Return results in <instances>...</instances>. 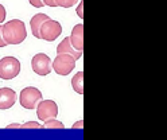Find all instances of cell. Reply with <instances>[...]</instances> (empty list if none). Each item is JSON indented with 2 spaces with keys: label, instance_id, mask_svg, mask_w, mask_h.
Here are the masks:
<instances>
[{
  "label": "cell",
  "instance_id": "obj_1",
  "mask_svg": "<svg viewBox=\"0 0 167 140\" xmlns=\"http://www.w3.org/2000/svg\"><path fill=\"white\" fill-rule=\"evenodd\" d=\"M2 35L6 45H19L27 38V30L24 22L12 19L2 27Z\"/></svg>",
  "mask_w": 167,
  "mask_h": 140
},
{
  "label": "cell",
  "instance_id": "obj_2",
  "mask_svg": "<svg viewBox=\"0 0 167 140\" xmlns=\"http://www.w3.org/2000/svg\"><path fill=\"white\" fill-rule=\"evenodd\" d=\"M20 73V62L15 57H4L0 59V78L2 80H12Z\"/></svg>",
  "mask_w": 167,
  "mask_h": 140
},
{
  "label": "cell",
  "instance_id": "obj_3",
  "mask_svg": "<svg viewBox=\"0 0 167 140\" xmlns=\"http://www.w3.org/2000/svg\"><path fill=\"white\" fill-rule=\"evenodd\" d=\"M75 67V58L69 54H57L55 59L51 62V69L58 76H68Z\"/></svg>",
  "mask_w": 167,
  "mask_h": 140
},
{
  "label": "cell",
  "instance_id": "obj_4",
  "mask_svg": "<svg viewBox=\"0 0 167 140\" xmlns=\"http://www.w3.org/2000/svg\"><path fill=\"white\" fill-rule=\"evenodd\" d=\"M41 100H42V92L38 89V88H34V86L24 88V89L20 92V96H19V102H20V105L28 110L35 109Z\"/></svg>",
  "mask_w": 167,
  "mask_h": 140
},
{
  "label": "cell",
  "instance_id": "obj_5",
  "mask_svg": "<svg viewBox=\"0 0 167 140\" xmlns=\"http://www.w3.org/2000/svg\"><path fill=\"white\" fill-rule=\"evenodd\" d=\"M36 116L41 121L55 119L58 116V105L53 100H41L36 105Z\"/></svg>",
  "mask_w": 167,
  "mask_h": 140
},
{
  "label": "cell",
  "instance_id": "obj_6",
  "mask_svg": "<svg viewBox=\"0 0 167 140\" xmlns=\"http://www.w3.org/2000/svg\"><path fill=\"white\" fill-rule=\"evenodd\" d=\"M31 67L34 70V73H36L38 76H49L51 73V59L49 55H46L43 53L35 54L31 59Z\"/></svg>",
  "mask_w": 167,
  "mask_h": 140
},
{
  "label": "cell",
  "instance_id": "obj_7",
  "mask_svg": "<svg viewBox=\"0 0 167 140\" xmlns=\"http://www.w3.org/2000/svg\"><path fill=\"white\" fill-rule=\"evenodd\" d=\"M61 32H62L61 23L57 22V20H53V19L46 20L43 24H42L41 30H39L41 39H45V40H47V42L55 40V39L61 35Z\"/></svg>",
  "mask_w": 167,
  "mask_h": 140
},
{
  "label": "cell",
  "instance_id": "obj_8",
  "mask_svg": "<svg viewBox=\"0 0 167 140\" xmlns=\"http://www.w3.org/2000/svg\"><path fill=\"white\" fill-rule=\"evenodd\" d=\"M70 43L73 46V49L78 53L84 51V24H75L71 30L70 34Z\"/></svg>",
  "mask_w": 167,
  "mask_h": 140
},
{
  "label": "cell",
  "instance_id": "obj_9",
  "mask_svg": "<svg viewBox=\"0 0 167 140\" xmlns=\"http://www.w3.org/2000/svg\"><path fill=\"white\" fill-rule=\"evenodd\" d=\"M16 102V93L11 88H0V109H9Z\"/></svg>",
  "mask_w": 167,
  "mask_h": 140
},
{
  "label": "cell",
  "instance_id": "obj_10",
  "mask_svg": "<svg viewBox=\"0 0 167 140\" xmlns=\"http://www.w3.org/2000/svg\"><path fill=\"white\" fill-rule=\"evenodd\" d=\"M49 19H50V16H47L46 13H36V15H34V16L31 18V20H30L31 32H32V35H34L35 38L41 39L39 30H41L42 24H43V23H45L46 20H49Z\"/></svg>",
  "mask_w": 167,
  "mask_h": 140
},
{
  "label": "cell",
  "instance_id": "obj_11",
  "mask_svg": "<svg viewBox=\"0 0 167 140\" xmlns=\"http://www.w3.org/2000/svg\"><path fill=\"white\" fill-rule=\"evenodd\" d=\"M57 54H69V55H71V57H74L75 61L80 59L81 55H82V53H78V51H75L73 49V46H71V43H70V38H69V36H68V38H65L58 45V47H57Z\"/></svg>",
  "mask_w": 167,
  "mask_h": 140
},
{
  "label": "cell",
  "instance_id": "obj_12",
  "mask_svg": "<svg viewBox=\"0 0 167 140\" xmlns=\"http://www.w3.org/2000/svg\"><path fill=\"white\" fill-rule=\"evenodd\" d=\"M71 86H73L75 93H78L81 96L84 94V72L82 70L78 72L73 78H71Z\"/></svg>",
  "mask_w": 167,
  "mask_h": 140
},
{
  "label": "cell",
  "instance_id": "obj_13",
  "mask_svg": "<svg viewBox=\"0 0 167 140\" xmlns=\"http://www.w3.org/2000/svg\"><path fill=\"white\" fill-rule=\"evenodd\" d=\"M43 128H55V129H63L65 128V125L63 123H61L59 120H57V119H49V120H46L43 121Z\"/></svg>",
  "mask_w": 167,
  "mask_h": 140
},
{
  "label": "cell",
  "instance_id": "obj_14",
  "mask_svg": "<svg viewBox=\"0 0 167 140\" xmlns=\"http://www.w3.org/2000/svg\"><path fill=\"white\" fill-rule=\"evenodd\" d=\"M78 0H55L57 7H63V8H70L77 4Z\"/></svg>",
  "mask_w": 167,
  "mask_h": 140
},
{
  "label": "cell",
  "instance_id": "obj_15",
  "mask_svg": "<svg viewBox=\"0 0 167 140\" xmlns=\"http://www.w3.org/2000/svg\"><path fill=\"white\" fill-rule=\"evenodd\" d=\"M20 128H43V125L39 124L38 121H27L26 124H22Z\"/></svg>",
  "mask_w": 167,
  "mask_h": 140
},
{
  "label": "cell",
  "instance_id": "obj_16",
  "mask_svg": "<svg viewBox=\"0 0 167 140\" xmlns=\"http://www.w3.org/2000/svg\"><path fill=\"white\" fill-rule=\"evenodd\" d=\"M77 15H78V18L84 19V0H81V3L77 7Z\"/></svg>",
  "mask_w": 167,
  "mask_h": 140
},
{
  "label": "cell",
  "instance_id": "obj_17",
  "mask_svg": "<svg viewBox=\"0 0 167 140\" xmlns=\"http://www.w3.org/2000/svg\"><path fill=\"white\" fill-rule=\"evenodd\" d=\"M6 16H7L6 8H4V6H2V4H0V23H3L4 20H6Z\"/></svg>",
  "mask_w": 167,
  "mask_h": 140
},
{
  "label": "cell",
  "instance_id": "obj_18",
  "mask_svg": "<svg viewBox=\"0 0 167 140\" xmlns=\"http://www.w3.org/2000/svg\"><path fill=\"white\" fill-rule=\"evenodd\" d=\"M28 2H30V4H31L32 7H36V8H39V7H43V6H45L42 0H28Z\"/></svg>",
  "mask_w": 167,
  "mask_h": 140
},
{
  "label": "cell",
  "instance_id": "obj_19",
  "mask_svg": "<svg viewBox=\"0 0 167 140\" xmlns=\"http://www.w3.org/2000/svg\"><path fill=\"white\" fill-rule=\"evenodd\" d=\"M42 2H43V4L47 7H57L55 0H42Z\"/></svg>",
  "mask_w": 167,
  "mask_h": 140
},
{
  "label": "cell",
  "instance_id": "obj_20",
  "mask_svg": "<svg viewBox=\"0 0 167 140\" xmlns=\"http://www.w3.org/2000/svg\"><path fill=\"white\" fill-rule=\"evenodd\" d=\"M82 127H84V120H80V121H77V123H75L71 128H73V129H77V128L82 129Z\"/></svg>",
  "mask_w": 167,
  "mask_h": 140
},
{
  "label": "cell",
  "instance_id": "obj_21",
  "mask_svg": "<svg viewBox=\"0 0 167 140\" xmlns=\"http://www.w3.org/2000/svg\"><path fill=\"white\" fill-rule=\"evenodd\" d=\"M2 27H3V24H0V47H6V42L3 40V35H2Z\"/></svg>",
  "mask_w": 167,
  "mask_h": 140
},
{
  "label": "cell",
  "instance_id": "obj_22",
  "mask_svg": "<svg viewBox=\"0 0 167 140\" xmlns=\"http://www.w3.org/2000/svg\"><path fill=\"white\" fill-rule=\"evenodd\" d=\"M12 128H20V124L15 123V124H9V125H7V129H12Z\"/></svg>",
  "mask_w": 167,
  "mask_h": 140
}]
</instances>
